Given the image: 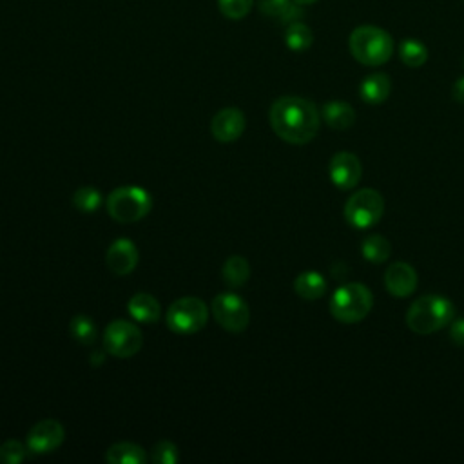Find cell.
<instances>
[{"instance_id": "obj_1", "label": "cell", "mask_w": 464, "mask_h": 464, "mask_svg": "<svg viewBox=\"0 0 464 464\" xmlns=\"http://www.w3.org/2000/svg\"><path fill=\"white\" fill-rule=\"evenodd\" d=\"M274 133L292 145L313 142L320 131V111L311 100L301 96L278 98L269 115Z\"/></svg>"}, {"instance_id": "obj_2", "label": "cell", "mask_w": 464, "mask_h": 464, "mask_svg": "<svg viewBox=\"0 0 464 464\" xmlns=\"http://www.w3.org/2000/svg\"><path fill=\"white\" fill-rule=\"evenodd\" d=\"M352 57L363 66L378 68L387 64L394 53V38L378 26H359L348 38Z\"/></svg>"}, {"instance_id": "obj_3", "label": "cell", "mask_w": 464, "mask_h": 464, "mask_svg": "<svg viewBox=\"0 0 464 464\" xmlns=\"http://www.w3.org/2000/svg\"><path fill=\"white\" fill-rule=\"evenodd\" d=\"M453 320V305L450 299L443 296H423L410 305L406 313L408 329L419 334L430 336L444 327H448Z\"/></svg>"}, {"instance_id": "obj_4", "label": "cell", "mask_w": 464, "mask_h": 464, "mask_svg": "<svg viewBox=\"0 0 464 464\" xmlns=\"http://www.w3.org/2000/svg\"><path fill=\"white\" fill-rule=\"evenodd\" d=\"M374 305L370 289L363 283H346L339 287L330 299V314L345 325L363 322Z\"/></svg>"}, {"instance_id": "obj_5", "label": "cell", "mask_w": 464, "mask_h": 464, "mask_svg": "<svg viewBox=\"0 0 464 464\" xmlns=\"http://www.w3.org/2000/svg\"><path fill=\"white\" fill-rule=\"evenodd\" d=\"M152 209V196L138 185L117 187L108 198V213L118 224L143 220Z\"/></svg>"}, {"instance_id": "obj_6", "label": "cell", "mask_w": 464, "mask_h": 464, "mask_svg": "<svg viewBox=\"0 0 464 464\" xmlns=\"http://www.w3.org/2000/svg\"><path fill=\"white\" fill-rule=\"evenodd\" d=\"M209 320V306L203 299L187 296L176 299L167 311L166 323L171 332L175 334H196L199 332Z\"/></svg>"}, {"instance_id": "obj_7", "label": "cell", "mask_w": 464, "mask_h": 464, "mask_svg": "<svg viewBox=\"0 0 464 464\" xmlns=\"http://www.w3.org/2000/svg\"><path fill=\"white\" fill-rule=\"evenodd\" d=\"M385 213V199L374 189L354 192L345 205V218L355 229H370L379 224Z\"/></svg>"}, {"instance_id": "obj_8", "label": "cell", "mask_w": 464, "mask_h": 464, "mask_svg": "<svg viewBox=\"0 0 464 464\" xmlns=\"http://www.w3.org/2000/svg\"><path fill=\"white\" fill-rule=\"evenodd\" d=\"M211 313L216 323L232 334H241L250 322V308L247 301L234 292H222L215 297Z\"/></svg>"}, {"instance_id": "obj_9", "label": "cell", "mask_w": 464, "mask_h": 464, "mask_svg": "<svg viewBox=\"0 0 464 464\" xmlns=\"http://www.w3.org/2000/svg\"><path fill=\"white\" fill-rule=\"evenodd\" d=\"M143 338L140 329L126 320H115L106 327L104 350L115 357H133L140 352Z\"/></svg>"}, {"instance_id": "obj_10", "label": "cell", "mask_w": 464, "mask_h": 464, "mask_svg": "<svg viewBox=\"0 0 464 464\" xmlns=\"http://www.w3.org/2000/svg\"><path fill=\"white\" fill-rule=\"evenodd\" d=\"M66 439V430L57 419H44L37 423L26 437L28 450L33 453H49L55 452Z\"/></svg>"}, {"instance_id": "obj_11", "label": "cell", "mask_w": 464, "mask_h": 464, "mask_svg": "<svg viewBox=\"0 0 464 464\" xmlns=\"http://www.w3.org/2000/svg\"><path fill=\"white\" fill-rule=\"evenodd\" d=\"M329 175H330L332 183L338 189L350 191L359 183L361 175H363V166H361L355 154L343 151L332 157L330 166H329Z\"/></svg>"}, {"instance_id": "obj_12", "label": "cell", "mask_w": 464, "mask_h": 464, "mask_svg": "<svg viewBox=\"0 0 464 464\" xmlns=\"http://www.w3.org/2000/svg\"><path fill=\"white\" fill-rule=\"evenodd\" d=\"M140 260L136 245L127 238H118L113 241L106 252V264L110 271L117 276H129Z\"/></svg>"}, {"instance_id": "obj_13", "label": "cell", "mask_w": 464, "mask_h": 464, "mask_svg": "<svg viewBox=\"0 0 464 464\" xmlns=\"http://www.w3.org/2000/svg\"><path fill=\"white\" fill-rule=\"evenodd\" d=\"M245 131V115L238 108H225L211 120V133L222 143L236 142Z\"/></svg>"}, {"instance_id": "obj_14", "label": "cell", "mask_w": 464, "mask_h": 464, "mask_svg": "<svg viewBox=\"0 0 464 464\" xmlns=\"http://www.w3.org/2000/svg\"><path fill=\"white\" fill-rule=\"evenodd\" d=\"M385 287L395 297H408L418 289V273L406 262H395L387 269Z\"/></svg>"}, {"instance_id": "obj_15", "label": "cell", "mask_w": 464, "mask_h": 464, "mask_svg": "<svg viewBox=\"0 0 464 464\" xmlns=\"http://www.w3.org/2000/svg\"><path fill=\"white\" fill-rule=\"evenodd\" d=\"M127 311L138 323H157L162 318L160 301L147 292L134 294L127 303Z\"/></svg>"}, {"instance_id": "obj_16", "label": "cell", "mask_w": 464, "mask_h": 464, "mask_svg": "<svg viewBox=\"0 0 464 464\" xmlns=\"http://www.w3.org/2000/svg\"><path fill=\"white\" fill-rule=\"evenodd\" d=\"M390 91H392V80L385 73L369 75L359 85L361 98H363L370 106L383 104V102L390 96Z\"/></svg>"}, {"instance_id": "obj_17", "label": "cell", "mask_w": 464, "mask_h": 464, "mask_svg": "<svg viewBox=\"0 0 464 464\" xmlns=\"http://www.w3.org/2000/svg\"><path fill=\"white\" fill-rule=\"evenodd\" d=\"M322 117L325 122L336 129V131H345L350 129L355 124V111L350 104L343 100H330L323 106Z\"/></svg>"}, {"instance_id": "obj_18", "label": "cell", "mask_w": 464, "mask_h": 464, "mask_svg": "<svg viewBox=\"0 0 464 464\" xmlns=\"http://www.w3.org/2000/svg\"><path fill=\"white\" fill-rule=\"evenodd\" d=\"M260 12L267 17L278 19L285 24H292L301 20L303 10L294 0H262Z\"/></svg>"}, {"instance_id": "obj_19", "label": "cell", "mask_w": 464, "mask_h": 464, "mask_svg": "<svg viewBox=\"0 0 464 464\" xmlns=\"http://www.w3.org/2000/svg\"><path fill=\"white\" fill-rule=\"evenodd\" d=\"M294 290L299 297L314 301L325 296L327 292V280L314 271L308 273H301L296 280H294Z\"/></svg>"}, {"instance_id": "obj_20", "label": "cell", "mask_w": 464, "mask_h": 464, "mask_svg": "<svg viewBox=\"0 0 464 464\" xmlns=\"http://www.w3.org/2000/svg\"><path fill=\"white\" fill-rule=\"evenodd\" d=\"M147 459L149 457L142 446L127 441L117 443L106 452V460L110 464H145Z\"/></svg>"}, {"instance_id": "obj_21", "label": "cell", "mask_w": 464, "mask_h": 464, "mask_svg": "<svg viewBox=\"0 0 464 464\" xmlns=\"http://www.w3.org/2000/svg\"><path fill=\"white\" fill-rule=\"evenodd\" d=\"M361 252L367 257L370 264H385L390 254H392V245L385 236L379 234H370L361 243Z\"/></svg>"}, {"instance_id": "obj_22", "label": "cell", "mask_w": 464, "mask_h": 464, "mask_svg": "<svg viewBox=\"0 0 464 464\" xmlns=\"http://www.w3.org/2000/svg\"><path fill=\"white\" fill-rule=\"evenodd\" d=\"M222 276L229 287H241L250 278V265L243 256H231L222 267Z\"/></svg>"}, {"instance_id": "obj_23", "label": "cell", "mask_w": 464, "mask_h": 464, "mask_svg": "<svg viewBox=\"0 0 464 464\" xmlns=\"http://www.w3.org/2000/svg\"><path fill=\"white\" fill-rule=\"evenodd\" d=\"M313 42H314L313 29L308 28L306 24H303L301 20L292 22V24L287 26L285 44H287L289 49L296 51V53H303V51H306L308 47L313 45Z\"/></svg>"}, {"instance_id": "obj_24", "label": "cell", "mask_w": 464, "mask_h": 464, "mask_svg": "<svg viewBox=\"0 0 464 464\" xmlns=\"http://www.w3.org/2000/svg\"><path fill=\"white\" fill-rule=\"evenodd\" d=\"M399 57H401L404 66L416 69V68H421V66L427 64L428 49L423 42L408 38V40H403L401 45H399Z\"/></svg>"}, {"instance_id": "obj_25", "label": "cell", "mask_w": 464, "mask_h": 464, "mask_svg": "<svg viewBox=\"0 0 464 464\" xmlns=\"http://www.w3.org/2000/svg\"><path fill=\"white\" fill-rule=\"evenodd\" d=\"M69 332H71V336H73L78 343H82V345H85V346L93 345V343L96 341V334H98L94 322H93L89 316H82V314H80V316H75V318L71 320V323H69Z\"/></svg>"}, {"instance_id": "obj_26", "label": "cell", "mask_w": 464, "mask_h": 464, "mask_svg": "<svg viewBox=\"0 0 464 464\" xmlns=\"http://www.w3.org/2000/svg\"><path fill=\"white\" fill-rule=\"evenodd\" d=\"M73 205L82 213H93L100 209L102 205V194L96 187H78L73 194Z\"/></svg>"}, {"instance_id": "obj_27", "label": "cell", "mask_w": 464, "mask_h": 464, "mask_svg": "<svg viewBox=\"0 0 464 464\" xmlns=\"http://www.w3.org/2000/svg\"><path fill=\"white\" fill-rule=\"evenodd\" d=\"M254 0H218L220 12L231 19V20H240L247 17L252 10Z\"/></svg>"}, {"instance_id": "obj_28", "label": "cell", "mask_w": 464, "mask_h": 464, "mask_svg": "<svg viewBox=\"0 0 464 464\" xmlns=\"http://www.w3.org/2000/svg\"><path fill=\"white\" fill-rule=\"evenodd\" d=\"M151 459L157 464H175L180 459V452L171 441H159L152 446Z\"/></svg>"}, {"instance_id": "obj_29", "label": "cell", "mask_w": 464, "mask_h": 464, "mask_svg": "<svg viewBox=\"0 0 464 464\" xmlns=\"http://www.w3.org/2000/svg\"><path fill=\"white\" fill-rule=\"evenodd\" d=\"M24 459H26V446L20 441L10 439L3 446H0V462L19 464Z\"/></svg>"}, {"instance_id": "obj_30", "label": "cell", "mask_w": 464, "mask_h": 464, "mask_svg": "<svg viewBox=\"0 0 464 464\" xmlns=\"http://www.w3.org/2000/svg\"><path fill=\"white\" fill-rule=\"evenodd\" d=\"M450 338L457 346H464V320H452Z\"/></svg>"}, {"instance_id": "obj_31", "label": "cell", "mask_w": 464, "mask_h": 464, "mask_svg": "<svg viewBox=\"0 0 464 464\" xmlns=\"http://www.w3.org/2000/svg\"><path fill=\"white\" fill-rule=\"evenodd\" d=\"M452 94H453V98L459 102V104H464V77L459 78V80L453 84Z\"/></svg>"}, {"instance_id": "obj_32", "label": "cell", "mask_w": 464, "mask_h": 464, "mask_svg": "<svg viewBox=\"0 0 464 464\" xmlns=\"http://www.w3.org/2000/svg\"><path fill=\"white\" fill-rule=\"evenodd\" d=\"M91 361H93V363H91L93 367H94V365H102V363H104V354H98V352L93 354V355H91Z\"/></svg>"}, {"instance_id": "obj_33", "label": "cell", "mask_w": 464, "mask_h": 464, "mask_svg": "<svg viewBox=\"0 0 464 464\" xmlns=\"http://www.w3.org/2000/svg\"><path fill=\"white\" fill-rule=\"evenodd\" d=\"M294 3H297L299 6H308V4L318 3V0H294Z\"/></svg>"}]
</instances>
